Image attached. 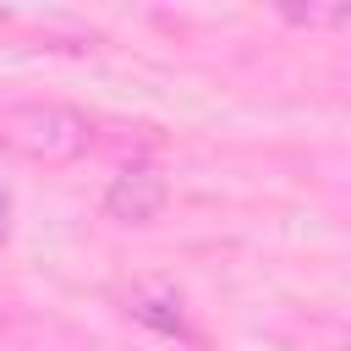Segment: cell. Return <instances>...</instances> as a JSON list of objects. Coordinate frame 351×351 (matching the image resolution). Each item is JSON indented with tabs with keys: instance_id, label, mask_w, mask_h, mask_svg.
<instances>
[{
	"instance_id": "1",
	"label": "cell",
	"mask_w": 351,
	"mask_h": 351,
	"mask_svg": "<svg viewBox=\"0 0 351 351\" xmlns=\"http://www.w3.org/2000/svg\"><path fill=\"white\" fill-rule=\"evenodd\" d=\"M0 143L33 165H77L93 148V121L77 104L33 99V104H11L0 115Z\"/></svg>"
},
{
	"instance_id": "2",
	"label": "cell",
	"mask_w": 351,
	"mask_h": 351,
	"mask_svg": "<svg viewBox=\"0 0 351 351\" xmlns=\"http://www.w3.org/2000/svg\"><path fill=\"white\" fill-rule=\"evenodd\" d=\"M165 203H170V181H165V170H159L154 159H126V165L104 181V197H99L104 219H110V225H126V230L154 225V219L165 214Z\"/></svg>"
},
{
	"instance_id": "3",
	"label": "cell",
	"mask_w": 351,
	"mask_h": 351,
	"mask_svg": "<svg viewBox=\"0 0 351 351\" xmlns=\"http://www.w3.org/2000/svg\"><path fill=\"white\" fill-rule=\"evenodd\" d=\"M121 307H126V318L148 324L154 335H170V340H197V329H192L186 302H181V291H176V285L143 280V285H132V291L121 296Z\"/></svg>"
},
{
	"instance_id": "4",
	"label": "cell",
	"mask_w": 351,
	"mask_h": 351,
	"mask_svg": "<svg viewBox=\"0 0 351 351\" xmlns=\"http://www.w3.org/2000/svg\"><path fill=\"white\" fill-rule=\"evenodd\" d=\"M274 16L291 27H307V33H351V0H307V5L280 0Z\"/></svg>"
},
{
	"instance_id": "5",
	"label": "cell",
	"mask_w": 351,
	"mask_h": 351,
	"mask_svg": "<svg viewBox=\"0 0 351 351\" xmlns=\"http://www.w3.org/2000/svg\"><path fill=\"white\" fill-rule=\"evenodd\" d=\"M11 219H16V197H11V186L0 181V247L11 241Z\"/></svg>"
},
{
	"instance_id": "6",
	"label": "cell",
	"mask_w": 351,
	"mask_h": 351,
	"mask_svg": "<svg viewBox=\"0 0 351 351\" xmlns=\"http://www.w3.org/2000/svg\"><path fill=\"white\" fill-rule=\"evenodd\" d=\"M346 351H351V324H346Z\"/></svg>"
},
{
	"instance_id": "7",
	"label": "cell",
	"mask_w": 351,
	"mask_h": 351,
	"mask_svg": "<svg viewBox=\"0 0 351 351\" xmlns=\"http://www.w3.org/2000/svg\"><path fill=\"white\" fill-rule=\"evenodd\" d=\"M5 16H11V11H0V22H5Z\"/></svg>"
}]
</instances>
